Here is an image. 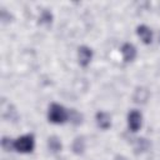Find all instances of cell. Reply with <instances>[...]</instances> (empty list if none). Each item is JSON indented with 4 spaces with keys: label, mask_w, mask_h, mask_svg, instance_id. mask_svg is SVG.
<instances>
[{
    "label": "cell",
    "mask_w": 160,
    "mask_h": 160,
    "mask_svg": "<svg viewBox=\"0 0 160 160\" xmlns=\"http://www.w3.org/2000/svg\"><path fill=\"white\" fill-rule=\"evenodd\" d=\"M121 54H122V58H124L125 61H132L136 56V49L132 44L125 42L121 46Z\"/></svg>",
    "instance_id": "6"
},
{
    "label": "cell",
    "mask_w": 160,
    "mask_h": 160,
    "mask_svg": "<svg viewBox=\"0 0 160 160\" xmlns=\"http://www.w3.org/2000/svg\"><path fill=\"white\" fill-rule=\"evenodd\" d=\"M115 160H126V158H124V156H121V155H120V156H116V158H115Z\"/></svg>",
    "instance_id": "10"
},
{
    "label": "cell",
    "mask_w": 160,
    "mask_h": 160,
    "mask_svg": "<svg viewBox=\"0 0 160 160\" xmlns=\"http://www.w3.org/2000/svg\"><path fill=\"white\" fill-rule=\"evenodd\" d=\"M1 144H2L4 150H6V151H9L10 149H14V141H10V139H8V138H4Z\"/></svg>",
    "instance_id": "9"
},
{
    "label": "cell",
    "mask_w": 160,
    "mask_h": 160,
    "mask_svg": "<svg viewBox=\"0 0 160 160\" xmlns=\"http://www.w3.org/2000/svg\"><path fill=\"white\" fill-rule=\"evenodd\" d=\"M141 121H142V116L138 110H131L128 115V125L129 129L131 131H138L141 128Z\"/></svg>",
    "instance_id": "3"
},
{
    "label": "cell",
    "mask_w": 160,
    "mask_h": 160,
    "mask_svg": "<svg viewBox=\"0 0 160 160\" xmlns=\"http://www.w3.org/2000/svg\"><path fill=\"white\" fill-rule=\"evenodd\" d=\"M96 122H98V126L99 128L106 130L111 125V118H110V115L108 112L99 111V112H96Z\"/></svg>",
    "instance_id": "7"
},
{
    "label": "cell",
    "mask_w": 160,
    "mask_h": 160,
    "mask_svg": "<svg viewBox=\"0 0 160 160\" xmlns=\"http://www.w3.org/2000/svg\"><path fill=\"white\" fill-rule=\"evenodd\" d=\"M34 136L32 135H22L20 138H18L16 140H14V149L19 152L26 154V152H31L34 150Z\"/></svg>",
    "instance_id": "2"
},
{
    "label": "cell",
    "mask_w": 160,
    "mask_h": 160,
    "mask_svg": "<svg viewBox=\"0 0 160 160\" xmlns=\"http://www.w3.org/2000/svg\"><path fill=\"white\" fill-rule=\"evenodd\" d=\"M136 34L144 44H150L152 41V32L146 25H140L136 28Z\"/></svg>",
    "instance_id": "5"
},
{
    "label": "cell",
    "mask_w": 160,
    "mask_h": 160,
    "mask_svg": "<svg viewBox=\"0 0 160 160\" xmlns=\"http://www.w3.org/2000/svg\"><path fill=\"white\" fill-rule=\"evenodd\" d=\"M48 144H49L50 150H52V151H59L61 149V142L56 138H50Z\"/></svg>",
    "instance_id": "8"
},
{
    "label": "cell",
    "mask_w": 160,
    "mask_h": 160,
    "mask_svg": "<svg viewBox=\"0 0 160 160\" xmlns=\"http://www.w3.org/2000/svg\"><path fill=\"white\" fill-rule=\"evenodd\" d=\"M69 114L64 106L59 104H51L48 111V119L52 124H62L68 120Z\"/></svg>",
    "instance_id": "1"
},
{
    "label": "cell",
    "mask_w": 160,
    "mask_h": 160,
    "mask_svg": "<svg viewBox=\"0 0 160 160\" xmlns=\"http://www.w3.org/2000/svg\"><path fill=\"white\" fill-rule=\"evenodd\" d=\"M92 58V51L88 46H80L78 50V60L81 66H88Z\"/></svg>",
    "instance_id": "4"
}]
</instances>
